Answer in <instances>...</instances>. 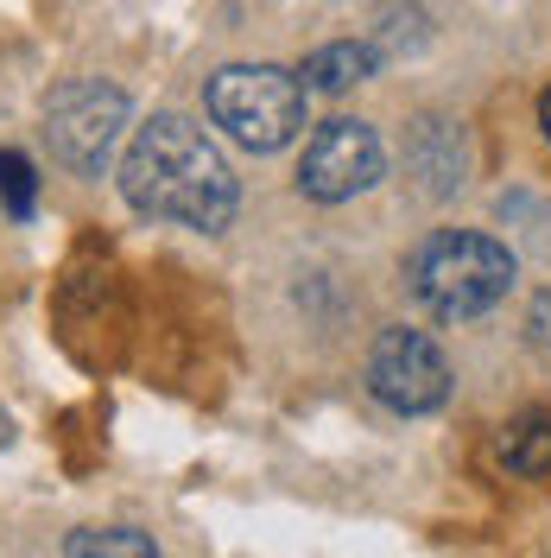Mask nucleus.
Segmentation results:
<instances>
[{"label":"nucleus","instance_id":"nucleus-1","mask_svg":"<svg viewBox=\"0 0 551 558\" xmlns=\"http://www.w3.org/2000/svg\"><path fill=\"white\" fill-rule=\"evenodd\" d=\"M121 197L152 222H184L216 235L235 222L242 184L204 128H191L184 114H152L146 128H134V146L121 159Z\"/></svg>","mask_w":551,"mask_h":558},{"label":"nucleus","instance_id":"nucleus-2","mask_svg":"<svg viewBox=\"0 0 551 558\" xmlns=\"http://www.w3.org/2000/svg\"><path fill=\"white\" fill-rule=\"evenodd\" d=\"M514 274V247L482 235V229H438L406 254V292L438 324H469V317L494 312L507 299Z\"/></svg>","mask_w":551,"mask_h":558},{"label":"nucleus","instance_id":"nucleus-3","mask_svg":"<svg viewBox=\"0 0 551 558\" xmlns=\"http://www.w3.org/2000/svg\"><path fill=\"white\" fill-rule=\"evenodd\" d=\"M204 108L247 153H279L305 128V83L279 64H222L209 76Z\"/></svg>","mask_w":551,"mask_h":558},{"label":"nucleus","instance_id":"nucleus-4","mask_svg":"<svg viewBox=\"0 0 551 558\" xmlns=\"http://www.w3.org/2000/svg\"><path fill=\"white\" fill-rule=\"evenodd\" d=\"M127 128V96L114 83H96V76H76L64 83L51 108H45V134H51V153L64 159L76 178H96L114 153V140Z\"/></svg>","mask_w":551,"mask_h":558},{"label":"nucleus","instance_id":"nucleus-5","mask_svg":"<svg viewBox=\"0 0 551 558\" xmlns=\"http://www.w3.org/2000/svg\"><path fill=\"white\" fill-rule=\"evenodd\" d=\"M368 387H375L380 407H393V413H438L450 400V362L444 349L431 343L425 330H406V324H393V330H380L375 349H368Z\"/></svg>","mask_w":551,"mask_h":558},{"label":"nucleus","instance_id":"nucleus-6","mask_svg":"<svg viewBox=\"0 0 551 558\" xmlns=\"http://www.w3.org/2000/svg\"><path fill=\"white\" fill-rule=\"evenodd\" d=\"M380 172H387V153H380V134L368 121H323L310 134L305 159H298V191L310 204H348L362 191H375Z\"/></svg>","mask_w":551,"mask_h":558},{"label":"nucleus","instance_id":"nucleus-7","mask_svg":"<svg viewBox=\"0 0 551 558\" xmlns=\"http://www.w3.org/2000/svg\"><path fill=\"white\" fill-rule=\"evenodd\" d=\"M380 64L375 45H355V38H343V45H323V51H310L305 70H298V83H305V96H343V89H355V83H368Z\"/></svg>","mask_w":551,"mask_h":558},{"label":"nucleus","instance_id":"nucleus-8","mask_svg":"<svg viewBox=\"0 0 551 558\" xmlns=\"http://www.w3.org/2000/svg\"><path fill=\"white\" fill-rule=\"evenodd\" d=\"M501 463L514 470V476H546L551 470V413L546 407H526L501 425Z\"/></svg>","mask_w":551,"mask_h":558},{"label":"nucleus","instance_id":"nucleus-9","mask_svg":"<svg viewBox=\"0 0 551 558\" xmlns=\"http://www.w3.org/2000/svg\"><path fill=\"white\" fill-rule=\"evenodd\" d=\"M152 533H134V526H83L64 539V558H152Z\"/></svg>","mask_w":551,"mask_h":558},{"label":"nucleus","instance_id":"nucleus-10","mask_svg":"<svg viewBox=\"0 0 551 558\" xmlns=\"http://www.w3.org/2000/svg\"><path fill=\"white\" fill-rule=\"evenodd\" d=\"M0 197H7L13 216H33L38 178H33V159H26V153H0Z\"/></svg>","mask_w":551,"mask_h":558},{"label":"nucleus","instance_id":"nucleus-11","mask_svg":"<svg viewBox=\"0 0 551 558\" xmlns=\"http://www.w3.org/2000/svg\"><path fill=\"white\" fill-rule=\"evenodd\" d=\"M526 330H532V343H546L551 349V286L532 299V312H526Z\"/></svg>","mask_w":551,"mask_h":558},{"label":"nucleus","instance_id":"nucleus-12","mask_svg":"<svg viewBox=\"0 0 551 558\" xmlns=\"http://www.w3.org/2000/svg\"><path fill=\"white\" fill-rule=\"evenodd\" d=\"M539 134L551 140V83H546V96H539Z\"/></svg>","mask_w":551,"mask_h":558}]
</instances>
